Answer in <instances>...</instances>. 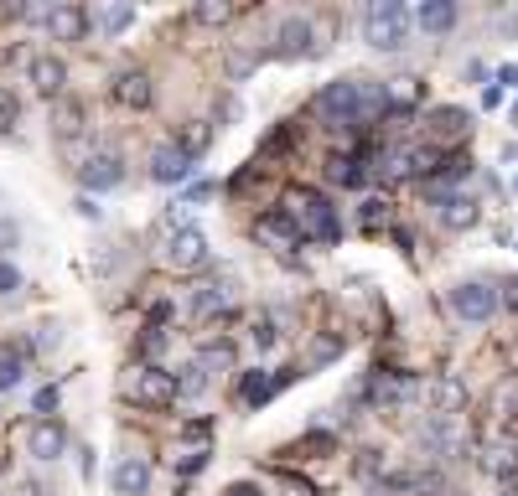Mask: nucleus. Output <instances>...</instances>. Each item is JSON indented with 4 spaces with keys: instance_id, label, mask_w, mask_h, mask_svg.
I'll return each mask as SVG.
<instances>
[{
    "instance_id": "1",
    "label": "nucleus",
    "mask_w": 518,
    "mask_h": 496,
    "mask_svg": "<svg viewBox=\"0 0 518 496\" xmlns=\"http://www.w3.org/2000/svg\"><path fill=\"white\" fill-rule=\"evenodd\" d=\"M285 212H291V223L301 228V238H322V243H337L342 238V217H337V207L322 197V192H311V186H296L291 197H285Z\"/></svg>"
},
{
    "instance_id": "2",
    "label": "nucleus",
    "mask_w": 518,
    "mask_h": 496,
    "mask_svg": "<svg viewBox=\"0 0 518 496\" xmlns=\"http://www.w3.org/2000/svg\"><path fill=\"white\" fill-rule=\"evenodd\" d=\"M410 27H415V16L399 0H373L363 11V42L379 47V52H399L410 42Z\"/></svg>"
},
{
    "instance_id": "3",
    "label": "nucleus",
    "mask_w": 518,
    "mask_h": 496,
    "mask_svg": "<svg viewBox=\"0 0 518 496\" xmlns=\"http://www.w3.org/2000/svg\"><path fill=\"white\" fill-rule=\"evenodd\" d=\"M316 114L327 119L332 130H347V135L368 130L363 124V104H358V78H342V83L322 88V93H316Z\"/></svg>"
},
{
    "instance_id": "4",
    "label": "nucleus",
    "mask_w": 518,
    "mask_h": 496,
    "mask_svg": "<svg viewBox=\"0 0 518 496\" xmlns=\"http://www.w3.org/2000/svg\"><path fill=\"white\" fill-rule=\"evenodd\" d=\"M451 311L466 326H488L498 316V290H492L488 279H461L457 290H451Z\"/></svg>"
},
{
    "instance_id": "5",
    "label": "nucleus",
    "mask_w": 518,
    "mask_h": 496,
    "mask_svg": "<svg viewBox=\"0 0 518 496\" xmlns=\"http://www.w3.org/2000/svg\"><path fill=\"white\" fill-rule=\"evenodd\" d=\"M166 264L171 269H203L208 264V233L192 228V223L171 228V238H166Z\"/></svg>"
},
{
    "instance_id": "6",
    "label": "nucleus",
    "mask_w": 518,
    "mask_h": 496,
    "mask_svg": "<svg viewBox=\"0 0 518 496\" xmlns=\"http://www.w3.org/2000/svg\"><path fill=\"white\" fill-rule=\"evenodd\" d=\"M78 181L89 186L93 197H99V192H115V186H124V161H120V150H93L89 161H84V171H78Z\"/></svg>"
},
{
    "instance_id": "7",
    "label": "nucleus",
    "mask_w": 518,
    "mask_h": 496,
    "mask_svg": "<svg viewBox=\"0 0 518 496\" xmlns=\"http://www.w3.org/2000/svg\"><path fill=\"white\" fill-rule=\"evenodd\" d=\"M420 450H426V455H441V461H457L461 450H466V439L457 435V419L430 413L426 429H420Z\"/></svg>"
},
{
    "instance_id": "8",
    "label": "nucleus",
    "mask_w": 518,
    "mask_h": 496,
    "mask_svg": "<svg viewBox=\"0 0 518 496\" xmlns=\"http://www.w3.org/2000/svg\"><path fill=\"white\" fill-rule=\"evenodd\" d=\"M130 393L140 398V404H151V409H166V404H177V382L166 367H140L135 378H130Z\"/></svg>"
},
{
    "instance_id": "9",
    "label": "nucleus",
    "mask_w": 518,
    "mask_h": 496,
    "mask_svg": "<svg viewBox=\"0 0 518 496\" xmlns=\"http://www.w3.org/2000/svg\"><path fill=\"white\" fill-rule=\"evenodd\" d=\"M27 450L36 461H62V450H68V429H62L58 419H36L27 435Z\"/></svg>"
},
{
    "instance_id": "10",
    "label": "nucleus",
    "mask_w": 518,
    "mask_h": 496,
    "mask_svg": "<svg viewBox=\"0 0 518 496\" xmlns=\"http://www.w3.org/2000/svg\"><path fill=\"white\" fill-rule=\"evenodd\" d=\"M192 176V161H187L177 146H155L151 150V181L155 186H177V181H187Z\"/></svg>"
},
{
    "instance_id": "11",
    "label": "nucleus",
    "mask_w": 518,
    "mask_h": 496,
    "mask_svg": "<svg viewBox=\"0 0 518 496\" xmlns=\"http://www.w3.org/2000/svg\"><path fill=\"white\" fill-rule=\"evenodd\" d=\"M27 73H31V83H36L42 98H62V88H68V67H62V58L42 52V58H31Z\"/></svg>"
},
{
    "instance_id": "12",
    "label": "nucleus",
    "mask_w": 518,
    "mask_h": 496,
    "mask_svg": "<svg viewBox=\"0 0 518 496\" xmlns=\"http://www.w3.org/2000/svg\"><path fill=\"white\" fill-rule=\"evenodd\" d=\"M306 52H311V21H301V16L280 21V31H275V58H306Z\"/></svg>"
},
{
    "instance_id": "13",
    "label": "nucleus",
    "mask_w": 518,
    "mask_h": 496,
    "mask_svg": "<svg viewBox=\"0 0 518 496\" xmlns=\"http://www.w3.org/2000/svg\"><path fill=\"white\" fill-rule=\"evenodd\" d=\"M115 98H120L124 109H151L155 88H151V78H146L140 67H130V73H120V78H115Z\"/></svg>"
},
{
    "instance_id": "14",
    "label": "nucleus",
    "mask_w": 518,
    "mask_h": 496,
    "mask_svg": "<svg viewBox=\"0 0 518 496\" xmlns=\"http://www.w3.org/2000/svg\"><path fill=\"white\" fill-rule=\"evenodd\" d=\"M482 466H488L492 476L508 486V481L518 476V435H498V439H492V445H488V461H482Z\"/></svg>"
},
{
    "instance_id": "15",
    "label": "nucleus",
    "mask_w": 518,
    "mask_h": 496,
    "mask_svg": "<svg viewBox=\"0 0 518 496\" xmlns=\"http://www.w3.org/2000/svg\"><path fill=\"white\" fill-rule=\"evenodd\" d=\"M47 31H52V42H78V36L89 31V11H84V5H52Z\"/></svg>"
},
{
    "instance_id": "16",
    "label": "nucleus",
    "mask_w": 518,
    "mask_h": 496,
    "mask_svg": "<svg viewBox=\"0 0 518 496\" xmlns=\"http://www.w3.org/2000/svg\"><path fill=\"white\" fill-rule=\"evenodd\" d=\"M259 238L275 243V248H301V243H306L301 228L291 223V212H265V217H259Z\"/></svg>"
},
{
    "instance_id": "17",
    "label": "nucleus",
    "mask_w": 518,
    "mask_h": 496,
    "mask_svg": "<svg viewBox=\"0 0 518 496\" xmlns=\"http://www.w3.org/2000/svg\"><path fill=\"white\" fill-rule=\"evenodd\" d=\"M415 27L426 31V36H446V31L457 27V5H451V0H426V5L415 11Z\"/></svg>"
},
{
    "instance_id": "18",
    "label": "nucleus",
    "mask_w": 518,
    "mask_h": 496,
    "mask_svg": "<svg viewBox=\"0 0 518 496\" xmlns=\"http://www.w3.org/2000/svg\"><path fill=\"white\" fill-rule=\"evenodd\" d=\"M430 135H441V140H457V135H466L472 130V114L466 109H457V104H441V109H430L426 114Z\"/></svg>"
},
{
    "instance_id": "19",
    "label": "nucleus",
    "mask_w": 518,
    "mask_h": 496,
    "mask_svg": "<svg viewBox=\"0 0 518 496\" xmlns=\"http://www.w3.org/2000/svg\"><path fill=\"white\" fill-rule=\"evenodd\" d=\"M52 135H58L62 146H73V140L84 135V104H78V98H58V109H52Z\"/></svg>"
},
{
    "instance_id": "20",
    "label": "nucleus",
    "mask_w": 518,
    "mask_h": 496,
    "mask_svg": "<svg viewBox=\"0 0 518 496\" xmlns=\"http://www.w3.org/2000/svg\"><path fill=\"white\" fill-rule=\"evenodd\" d=\"M466 404V388H461V378H435V388H430V409L435 413H446V419H457V409Z\"/></svg>"
},
{
    "instance_id": "21",
    "label": "nucleus",
    "mask_w": 518,
    "mask_h": 496,
    "mask_svg": "<svg viewBox=\"0 0 518 496\" xmlns=\"http://www.w3.org/2000/svg\"><path fill=\"white\" fill-rule=\"evenodd\" d=\"M146 486H151V466H146V461H124V466H115V492L120 496H146Z\"/></svg>"
},
{
    "instance_id": "22",
    "label": "nucleus",
    "mask_w": 518,
    "mask_h": 496,
    "mask_svg": "<svg viewBox=\"0 0 518 496\" xmlns=\"http://www.w3.org/2000/svg\"><path fill=\"white\" fill-rule=\"evenodd\" d=\"M275 388H280V378H270L265 367H254V373L244 378V393H239V398H244V409H259V404H270L275 398Z\"/></svg>"
},
{
    "instance_id": "23",
    "label": "nucleus",
    "mask_w": 518,
    "mask_h": 496,
    "mask_svg": "<svg viewBox=\"0 0 518 496\" xmlns=\"http://www.w3.org/2000/svg\"><path fill=\"white\" fill-rule=\"evenodd\" d=\"M441 223H446L451 233L472 228V223H477V202H472V197H446V202H441Z\"/></svg>"
},
{
    "instance_id": "24",
    "label": "nucleus",
    "mask_w": 518,
    "mask_h": 496,
    "mask_svg": "<svg viewBox=\"0 0 518 496\" xmlns=\"http://www.w3.org/2000/svg\"><path fill=\"white\" fill-rule=\"evenodd\" d=\"M228 300H234V290H228V285H197V295H192V316L228 311Z\"/></svg>"
},
{
    "instance_id": "25",
    "label": "nucleus",
    "mask_w": 518,
    "mask_h": 496,
    "mask_svg": "<svg viewBox=\"0 0 518 496\" xmlns=\"http://www.w3.org/2000/svg\"><path fill=\"white\" fill-rule=\"evenodd\" d=\"M171 382H177V398H203V393H208V373H203L197 362H182V367L171 373Z\"/></svg>"
},
{
    "instance_id": "26",
    "label": "nucleus",
    "mask_w": 518,
    "mask_h": 496,
    "mask_svg": "<svg viewBox=\"0 0 518 496\" xmlns=\"http://www.w3.org/2000/svg\"><path fill=\"white\" fill-rule=\"evenodd\" d=\"M208 140H213V124H203V119H192V124H187V130H182V140H171V146L182 150L187 161H197V155L208 150Z\"/></svg>"
},
{
    "instance_id": "27",
    "label": "nucleus",
    "mask_w": 518,
    "mask_h": 496,
    "mask_svg": "<svg viewBox=\"0 0 518 496\" xmlns=\"http://www.w3.org/2000/svg\"><path fill=\"white\" fill-rule=\"evenodd\" d=\"M327 176L342 181V186H363V181H368V171H363V161H358V155H332V161H327Z\"/></svg>"
},
{
    "instance_id": "28",
    "label": "nucleus",
    "mask_w": 518,
    "mask_h": 496,
    "mask_svg": "<svg viewBox=\"0 0 518 496\" xmlns=\"http://www.w3.org/2000/svg\"><path fill=\"white\" fill-rule=\"evenodd\" d=\"M21 357H27V351L16 347H5L0 351V393H11V388H21V378H27V362H21Z\"/></svg>"
},
{
    "instance_id": "29",
    "label": "nucleus",
    "mask_w": 518,
    "mask_h": 496,
    "mask_svg": "<svg viewBox=\"0 0 518 496\" xmlns=\"http://www.w3.org/2000/svg\"><path fill=\"white\" fill-rule=\"evenodd\" d=\"M197 367H203V373H228V367H234V347H228V342H208V347L197 351Z\"/></svg>"
},
{
    "instance_id": "30",
    "label": "nucleus",
    "mask_w": 518,
    "mask_h": 496,
    "mask_svg": "<svg viewBox=\"0 0 518 496\" xmlns=\"http://www.w3.org/2000/svg\"><path fill=\"white\" fill-rule=\"evenodd\" d=\"M130 21H135V5H109V11L99 16V27L109 31V36H120V31L130 27Z\"/></svg>"
},
{
    "instance_id": "31",
    "label": "nucleus",
    "mask_w": 518,
    "mask_h": 496,
    "mask_svg": "<svg viewBox=\"0 0 518 496\" xmlns=\"http://www.w3.org/2000/svg\"><path fill=\"white\" fill-rule=\"evenodd\" d=\"M492 409L503 413V419H518V378L498 388V398H492Z\"/></svg>"
},
{
    "instance_id": "32",
    "label": "nucleus",
    "mask_w": 518,
    "mask_h": 496,
    "mask_svg": "<svg viewBox=\"0 0 518 496\" xmlns=\"http://www.w3.org/2000/svg\"><path fill=\"white\" fill-rule=\"evenodd\" d=\"M192 16H197V21H203V27H223V21H228V16H234V5H223V0H208V5H197V11H192Z\"/></svg>"
},
{
    "instance_id": "33",
    "label": "nucleus",
    "mask_w": 518,
    "mask_h": 496,
    "mask_svg": "<svg viewBox=\"0 0 518 496\" xmlns=\"http://www.w3.org/2000/svg\"><path fill=\"white\" fill-rule=\"evenodd\" d=\"M16 119H21V98H16L11 88H0V130H11Z\"/></svg>"
},
{
    "instance_id": "34",
    "label": "nucleus",
    "mask_w": 518,
    "mask_h": 496,
    "mask_svg": "<svg viewBox=\"0 0 518 496\" xmlns=\"http://www.w3.org/2000/svg\"><path fill=\"white\" fill-rule=\"evenodd\" d=\"M254 67H259V52H234V58H228V78L239 83V78H249Z\"/></svg>"
},
{
    "instance_id": "35",
    "label": "nucleus",
    "mask_w": 518,
    "mask_h": 496,
    "mask_svg": "<svg viewBox=\"0 0 518 496\" xmlns=\"http://www.w3.org/2000/svg\"><path fill=\"white\" fill-rule=\"evenodd\" d=\"M384 223H389V207L379 202V197H373V202H363V228H368V233H379Z\"/></svg>"
},
{
    "instance_id": "36",
    "label": "nucleus",
    "mask_w": 518,
    "mask_h": 496,
    "mask_svg": "<svg viewBox=\"0 0 518 496\" xmlns=\"http://www.w3.org/2000/svg\"><path fill=\"white\" fill-rule=\"evenodd\" d=\"M358 476H363L368 486H379V481H384V476H379V450H363V455H358Z\"/></svg>"
},
{
    "instance_id": "37",
    "label": "nucleus",
    "mask_w": 518,
    "mask_h": 496,
    "mask_svg": "<svg viewBox=\"0 0 518 496\" xmlns=\"http://www.w3.org/2000/svg\"><path fill=\"white\" fill-rule=\"evenodd\" d=\"M16 290H21V269L11 259H0V295H16Z\"/></svg>"
},
{
    "instance_id": "38",
    "label": "nucleus",
    "mask_w": 518,
    "mask_h": 496,
    "mask_svg": "<svg viewBox=\"0 0 518 496\" xmlns=\"http://www.w3.org/2000/svg\"><path fill=\"white\" fill-rule=\"evenodd\" d=\"M58 347H62V331H58V326H42V331H36V351H42V357H52Z\"/></svg>"
},
{
    "instance_id": "39",
    "label": "nucleus",
    "mask_w": 518,
    "mask_h": 496,
    "mask_svg": "<svg viewBox=\"0 0 518 496\" xmlns=\"http://www.w3.org/2000/svg\"><path fill=\"white\" fill-rule=\"evenodd\" d=\"M498 305H508V311L518 316V274H508V279L498 285Z\"/></svg>"
},
{
    "instance_id": "40",
    "label": "nucleus",
    "mask_w": 518,
    "mask_h": 496,
    "mask_svg": "<svg viewBox=\"0 0 518 496\" xmlns=\"http://www.w3.org/2000/svg\"><path fill=\"white\" fill-rule=\"evenodd\" d=\"M31 404H36V413H47V419H52V409H58V388H36V398H31Z\"/></svg>"
},
{
    "instance_id": "41",
    "label": "nucleus",
    "mask_w": 518,
    "mask_h": 496,
    "mask_svg": "<svg viewBox=\"0 0 518 496\" xmlns=\"http://www.w3.org/2000/svg\"><path fill=\"white\" fill-rule=\"evenodd\" d=\"M249 336H254V347H259V351L275 347V326L270 321H254V331H249Z\"/></svg>"
},
{
    "instance_id": "42",
    "label": "nucleus",
    "mask_w": 518,
    "mask_h": 496,
    "mask_svg": "<svg viewBox=\"0 0 518 496\" xmlns=\"http://www.w3.org/2000/svg\"><path fill=\"white\" fill-rule=\"evenodd\" d=\"M492 88H518V62L498 67V73H492Z\"/></svg>"
},
{
    "instance_id": "43",
    "label": "nucleus",
    "mask_w": 518,
    "mask_h": 496,
    "mask_svg": "<svg viewBox=\"0 0 518 496\" xmlns=\"http://www.w3.org/2000/svg\"><path fill=\"white\" fill-rule=\"evenodd\" d=\"M16 238H21L16 223H0V259H5V248H16Z\"/></svg>"
},
{
    "instance_id": "44",
    "label": "nucleus",
    "mask_w": 518,
    "mask_h": 496,
    "mask_svg": "<svg viewBox=\"0 0 518 496\" xmlns=\"http://www.w3.org/2000/svg\"><path fill=\"white\" fill-rule=\"evenodd\" d=\"M78 217H89V223H99V217H104V207L93 202V197H78Z\"/></svg>"
},
{
    "instance_id": "45",
    "label": "nucleus",
    "mask_w": 518,
    "mask_h": 496,
    "mask_svg": "<svg viewBox=\"0 0 518 496\" xmlns=\"http://www.w3.org/2000/svg\"><path fill=\"white\" fill-rule=\"evenodd\" d=\"M182 435H187V439H208V419H192Z\"/></svg>"
},
{
    "instance_id": "46",
    "label": "nucleus",
    "mask_w": 518,
    "mask_h": 496,
    "mask_svg": "<svg viewBox=\"0 0 518 496\" xmlns=\"http://www.w3.org/2000/svg\"><path fill=\"white\" fill-rule=\"evenodd\" d=\"M11 496H47V492H42L36 481H16V492H11Z\"/></svg>"
},
{
    "instance_id": "47",
    "label": "nucleus",
    "mask_w": 518,
    "mask_h": 496,
    "mask_svg": "<svg viewBox=\"0 0 518 496\" xmlns=\"http://www.w3.org/2000/svg\"><path fill=\"white\" fill-rule=\"evenodd\" d=\"M228 496H265L259 486H249V481H239V486H228Z\"/></svg>"
},
{
    "instance_id": "48",
    "label": "nucleus",
    "mask_w": 518,
    "mask_h": 496,
    "mask_svg": "<svg viewBox=\"0 0 518 496\" xmlns=\"http://www.w3.org/2000/svg\"><path fill=\"white\" fill-rule=\"evenodd\" d=\"M498 31H518V16H503V21H498Z\"/></svg>"
},
{
    "instance_id": "49",
    "label": "nucleus",
    "mask_w": 518,
    "mask_h": 496,
    "mask_svg": "<svg viewBox=\"0 0 518 496\" xmlns=\"http://www.w3.org/2000/svg\"><path fill=\"white\" fill-rule=\"evenodd\" d=\"M498 496H518V486H514V481H508V486H503V492H498Z\"/></svg>"
},
{
    "instance_id": "50",
    "label": "nucleus",
    "mask_w": 518,
    "mask_h": 496,
    "mask_svg": "<svg viewBox=\"0 0 518 496\" xmlns=\"http://www.w3.org/2000/svg\"><path fill=\"white\" fill-rule=\"evenodd\" d=\"M514 124H518V104H514Z\"/></svg>"
},
{
    "instance_id": "51",
    "label": "nucleus",
    "mask_w": 518,
    "mask_h": 496,
    "mask_svg": "<svg viewBox=\"0 0 518 496\" xmlns=\"http://www.w3.org/2000/svg\"><path fill=\"white\" fill-rule=\"evenodd\" d=\"M441 496H451V492H441Z\"/></svg>"
}]
</instances>
